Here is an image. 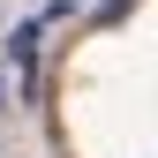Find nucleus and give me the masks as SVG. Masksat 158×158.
<instances>
[{"instance_id":"nucleus-2","label":"nucleus","mask_w":158,"mask_h":158,"mask_svg":"<svg viewBox=\"0 0 158 158\" xmlns=\"http://www.w3.org/2000/svg\"><path fill=\"white\" fill-rule=\"evenodd\" d=\"M0 98H8V83H0Z\"/></svg>"},{"instance_id":"nucleus-1","label":"nucleus","mask_w":158,"mask_h":158,"mask_svg":"<svg viewBox=\"0 0 158 158\" xmlns=\"http://www.w3.org/2000/svg\"><path fill=\"white\" fill-rule=\"evenodd\" d=\"M8 53H15V68L30 75V68H38V23H23V30H15V38H8Z\"/></svg>"}]
</instances>
